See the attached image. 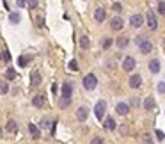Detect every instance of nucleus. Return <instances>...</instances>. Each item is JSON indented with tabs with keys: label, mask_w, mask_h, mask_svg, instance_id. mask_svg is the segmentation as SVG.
<instances>
[{
	"label": "nucleus",
	"mask_w": 165,
	"mask_h": 144,
	"mask_svg": "<svg viewBox=\"0 0 165 144\" xmlns=\"http://www.w3.org/2000/svg\"><path fill=\"white\" fill-rule=\"evenodd\" d=\"M137 44H138V48H140L142 53H151L153 52V43H151L149 39H146L144 36L137 37Z\"/></svg>",
	"instance_id": "obj_1"
},
{
	"label": "nucleus",
	"mask_w": 165,
	"mask_h": 144,
	"mask_svg": "<svg viewBox=\"0 0 165 144\" xmlns=\"http://www.w3.org/2000/svg\"><path fill=\"white\" fill-rule=\"evenodd\" d=\"M96 86H98V78L94 77L93 73H89V75L84 77V87H85L87 91H93Z\"/></svg>",
	"instance_id": "obj_2"
},
{
	"label": "nucleus",
	"mask_w": 165,
	"mask_h": 144,
	"mask_svg": "<svg viewBox=\"0 0 165 144\" xmlns=\"http://www.w3.org/2000/svg\"><path fill=\"white\" fill-rule=\"evenodd\" d=\"M105 110H107V101L100 100L96 103V107H94V114H96V117H98L100 121L103 119V116H105Z\"/></svg>",
	"instance_id": "obj_3"
},
{
	"label": "nucleus",
	"mask_w": 165,
	"mask_h": 144,
	"mask_svg": "<svg viewBox=\"0 0 165 144\" xmlns=\"http://www.w3.org/2000/svg\"><path fill=\"white\" fill-rule=\"evenodd\" d=\"M146 20H147V27H149L151 30H156L158 29V20H156V16H155V13H153V11H147Z\"/></svg>",
	"instance_id": "obj_4"
},
{
	"label": "nucleus",
	"mask_w": 165,
	"mask_h": 144,
	"mask_svg": "<svg viewBox=\"0 0 165 144\" xmlns=\"http://www.w3.org/2000/svg\"><path fill=\"white\" fill-rule=\"evenodd\" d=\"M87 117H89V108L82 105V107L76 110V119H78L80 123H85V121H87Z\"/></svg>",
	"instance_id": "obj_5"
},
{
	"label": "nucleus",
	"mask_w": 165,
	"mask_h": 144,
	"mask_svg": "<svg viewBox=\"0 0 165 144\" xmlns=\"http://www.w3.org/2000/svg\"><path fill=\"white\" fill-rule=\"evenodd\" d=\"M130 23H131V27L138 29V27H142L144 25V16L142 15H133L131 18H130Z\"/></svg>",
	"instance_id": "obj_6"
},
{
	"label": "nucleus",
	"mask_w": 165,
	"mask_h": 144,
	"mask_svg": "<svg viewBox=\"0 0 165 144\" xmlns=\"http://www.w3.org/2000/svg\"><path fill=\"white\" fill-rule=\"evenodd\" d=\"M135 59L133 57H126L124 59V61H122V70H124V71H131V70H133V68H135Z\"/></svg>",
	"instance_id": "obj_7"
},
{
	"label": "nucleus",
	"mask_w": 165,
	"mask_h": 144,
	"mask_svg": "<svg viewBox=\"0 0 165 144\" xmlns=\"http://www.w3.org/2000/svg\"><path fill=\"white\" fill-rule=\"evenodd\" d=\"M110 27H112V30H121L122 27H124V22H122V18H119V16L112 18V22H110Z\"/></svg>",
	"instance_id": "obj_8"
},
{
	"label": "nucleus",
	"mask_w": 165,
	"mask_h": 144,
	"mask_svg": "<svg viewBox=\"0 0 165 144\" xmlns=\"http://www.w3.org/2000/svg\"><path fill=\"white\" fill-rule=\"evenodd\" d=\"M140 86H142V77H140V75H133V77L130 78V87H131V89H138Z\"/></svg>",
	"instance_id": "obj_9"
},
{
	"label": "nucleus",
	"mask_w": 165,
	"mask_h": 144,
	"mask_svg": "<svg viewBox=\"0 0 165 144\" xmlns=\"http://www.w3.org/2000/svg\"><path fill=\"white\" fill-rule=\"evenodd\" d=\"M105 18H107L105 9H103V7H98V9H96V13H94V20H96L98 23H101V22H105Z\"/></svg>",
	"instance_id": "obj_10"
},
{
	"label": "nucleus",
	"mask_w": 165,
	"mask_h": 144,
	"mask_svg": "<svg viewBox=\"0 0 165 144\" xmlns=\"http://www.w3.org/2000/svg\"><path fill=\"white\" fill-rule=\"evenodd\" d=\"M155 107H156L155 98H153V96H147V98L144 100V108H146V110H155Z\"/></svg>",
	"instance_id": "obj_11"
},
{
	"label": "nucleus",
	"mask_w": 165,
	"mask_h": 144,
	"mask_svg": "<svg viewBox=\"0 0 165 144\" xmlns=\"http://www.w3.org/2000/svg\"><path fill=\"white\" fill-rule=\"evenodd\" d=\"M115 110H117V114L119 116H126L130 112V107H128V103H117Z\"/></svg>",
	"instance_id": "obj_12"
},
{
	"label": "nucleus",
	"mask_w": 165,
	"mask_h": 144,
	"mask_svg": "<svg viewBox=\"0 0 165 144\" xmlns=\"http://www.w3.org/2000/svg\"><path fill=\"white\" fill-rule=\"evenodd\" d=\"M105 130H108V132H112V130H115V126H117V123H115V119L114 117H107L105 119Z\"/></svg>",
	"instance_id": "obj_13"
},
{
	"label": "nucleus",
	"mask_w": 165,
	"mask_h": 144,
	"mask_svg": "<svg viewBox=\"0 0 165 144\" xmlns=\"http://www.w3.org/2000/svg\"><path fill=\"white\" fill-rule=\"evenodd\" d=\"M32 105L37 108H41L44 105V98H43V94H36L34 98H32Z\"/></svg>",
	"instance_id": "obj_14"
},
{
	"label": "nucleus",
	"mask_w": 165,
	"mask_h": 144,
	"mask_svg": "<svg viewBox=\"0 0 165 144\" xmlns=\"http://www.w3.org/2000/svg\"><path fill=\"white\" fill-rule=\"evenodd\" d=\"M29 130H30V135H32V139H39V137H41V132H39V128H37L36 125H34V123H30L29 125Z\"/></svg>",
	"instance_id": "obj_15"
},
{
	"label": "nucleus",
	"mask_w": 165,
	"mask_h": 144,
	"mask_svg": "<svg viewBox=\"0 0 165 144\" xmlns=\"http://www.w3.org/2000/svg\"><path fill=\"white\" fill-rule=\"evenodd\" d=\"M71 93H73V86L69 84V82H66L64 86H62V96H66V98H71Z\"/></svg>",
	"instance_id": "obj_16"
},
{
	"label": "nucleus",
	"mask_w": 165,
	"mask_h": 144,
	"mask_svg": "<svg viewBox=\"0 0 165 144\" xmlns=\"http://www.w3.org/2000/svg\"><path fill=\"white\" fill-rule=\"evenodd\" d=\"M30 84H32V87H37L39 84H41V75H39V71H34L32 73V77H30Z\"/></svg>",
	"instance_id": "obj_17"
},
{
	"label": "nucleus",
	"mask_w": 165,
	"mask_h": 144,
	"mask_svg": "<svg viewBox=\"0 0 165 144\" xmlns=\"http://www.w3.org/2000/svg\"><path fill=\"white\" fill-rule=\"evenodd\" d=\"M149 71L151 73H158V71H160V61H158V59H153V61L149 62Z\"/></svg>",
	"instance_id": "obj_18"
},
{
	"label": "nucleus",
	"mask_w": 165,
	"mask_h": 144,
	"mask_svg": "<svg viewBox=\"0 0 165 144\" xmlns=\"http://www.w3.org/2000/svg\"><path fill=\"white\" fill-rule=\"evenodd\" d=\"M80 48H84V50H89V46H91V41H89V37L87 36H80Z\"/></svg>",
	"instance_id": "obj_19"
},
{
	"label": "nucleus",
	"mask_w": 165,
	"mask_h": 144,
	"mask_svg": "<svg viewBox=\"0 0 165 144\" xmlns=\"http://www.w3.org/2000/svg\"><path fill=\"white\" fill-rule=\"evenodd\" d=\"M128 43H130V39H128L126 36L117 37V41H115V44H117L119 48H126V46H128Z\"/></svg>",
	"instance_id": "obj_20"
},
{
	"label": "nucleus",
	"mask_w": 165,
	"mask_h": 144,
	"mask_svg": "<svg viewBox=\"0 0 165 144\" xmlns=\"http://www.w3.org/2000/svg\"><path fill=\"white\" fill-rule=\"evenodd\" d=\"M30 61H32V57H30V55H20V59H18V64L22 66V68H25V66L30 62Z\"/></svg>",
	"instance_id": "obj_21"
},
{
	"label": "nucleus",
	"mask_w": 165,
	"mask_h": 144,
	"mask_svg": "<svg viewBox=\"0 0 165 144\" xmlns=\"http://www.w3.org/2000/svg\"><path fill=\"white\" fill-rule=\"evenodd\" d=\"M6 130L7 132H11V133H14L16 130H18V125H16L14 119H11V121H7V125H6Z\"/></svg>",
	"instance_id": "obj_22"
},
{
	"label": "nucleus",
	"mask_w": 165,
	"mask_h": 144,
	"mask_svg": "<svg viewBox=\"0 0 165 144\" xmlns=\"http://www.w3.org/2000/svg\"><path fill=\"white\" fill-rule=\"evenodd\" d=\"M69 105H71V98L62 96V98H60V101H59V107H60V108H68Z\"/></svg>",
	"instance_id": "obj_23"
},
{
	"label": "nucleus",
	"mask_w": 165,
	"mask_h": 144,
	"mask_svg": "<svg viewBox=\"0 0 165 144\" xmlns=\"http://www.w3.org/2000/svg\"><path fill=\"white\" fill-rule=\"evenodd\" d=\"M20 20H22L20 13H11V15H9V22L11 23H20Z\"/></svg>",
	"instance_id": "obj_24"
},
{
	"label": "nucleus",
	"mask_w": 165,
	"mask_h": 144,
	"mask_svg": "<svg viewBox=\"0 0 165 144\" xmlns=\"http://www.w3.org/2000/svg\"><path fill=\"white\" fill-rule=\"evenodd\" d=\"M0 61H2V62H9V61H11V53H9L7 50L0 52Z\"/></svg>",
	"instance_id": "obj_25"
},
{
	"label": "nucleus",
	"mask_w": 165,
	"mask_h": 144,
	"mask_svg": "<svg viewBox=\"0 0 165 144\" xmlns=\"http://www.w3.org/2000/svg\"><path fill=\"white\" fill-rule=\"evenodd\" d=\"M0 93H2V94H7L9 93V86H7V82H4V80L0 82Z\"/></svg>",
	"instance_id": "obj_26"
},
{
	"label": "nucleus",
	"mask_w": 165,
	"mask_h": 144,
	"mask_svg": "<svg viewBox=\"0 0 165 144\" xmlns=\"http://www.w3.org/2000/svg\"><path fill=\"white\" fill-rule=\"evenodd\" d=\"M6 77H7L9 80L16 78V71H14V70H13V68H9V70H6Z\"/></svg>",
	"instance_id": "obj_27"
},
{
	"label": "nucleus",
	"mask_w": 165,
	"mask_h": 144,
	"mask_svg": "<svg viewBox=\"0 0 165 144\" xmlns=\"http://www.w3.org/2000/svg\"><path fill=\"white\" fill-rule=\"evenodd\" d=\"M158 13H160V15H165V0H160V2H158Z\"/></svg>",
	"instance_id": "obj_28"
},
{
	"label": "nucleus",
	"mask_w": 165,
	"mask_h": 144,
	"mask_svg": "<svg viewBox=\"0 0 165 144\" xmlns=\"http://www.w3.org/2000/svg\"><path fill=\"white\" fill-rule=\"evenodd\" d=\"M69 70H71V71H78V64H76V61H75V59L69 61Z\"/></svg>",
	"instance_id": "obj_29"
},
{
	"label": "nucleus",
	"mask_w": 165,
	"mask_h": 144,
	"mask_svg": "<svg viewBox=\"0 0 165 144\" xmlns=\"http://www.w3.org/2000/svg\"><path fill=\"white\" fill-rule=\"evenodd\" d=\"M27 7H29V9H36L37 7V0H27Z\"/></svg>",
	"instance_id": "obj_30"
},
{
	"label": "nucleus",
	"mask_w": 165,
	"mask_h": 144,
	"mask_svg": "<svg viewBox=\"0 0 165 144\" xmlns=\"http://www.w3.org/2000/svg\"><path fill=\"white\" fill-rule=\"evenodd\" d=\"M103 48H110V44H112V39H110V37H107V39H103Z\"/></svg>",
	"instance_id": "obj_31"
},
{
	"label": "nucleus",
	"mask_w": 165,
	"mask_h": 144,
	"mask_svg": "<svg viewBox=\"0 0 165 144\" xmlns=\"http://www.w3.org/2000/svg\"><path fill=\"white\" fill-rule=\"evenodd\" d=\"M158 93L165 94V82H160V84H158Z\"/></svg>",
	"instance_id": "obj_32"
},
{
	"label": "nucleus",
	"mask_w": 165,
	"mask_h": 144,
	"mask_svg": "<svg viewBox=\"0 0 165 144\" xmlns=\"http://www.w3.org/2000/svg\"><path fill=\"white\" fill-rule=\"evenodd\" d=\"M156 137H158V141H163V139H165V133L162 132V130H156Z\"/></svg>",
	"instance_id": "obj_33"
},
{
	"label": "nucleus",
	"mask_w": 165,
	"mask_h": 144,
	"mask_svg": "<svg viewBox=\"0 0 165 144\" xmlns=\"http://www.w3.org/2000/svg\"><path fill=\"white\" fill-rule=\"evenodd\" d=\"M112 9H114L115 13H121V11H122V6H121V4H114V6H112Z\"/></svg>",
	"instance_id": "obj_34"
},
{
	"label": "nucleus",
	"mask_w": 165,
	"mask_h": 144,
	"mask_svg": "<svg viewBox=\"0 0 165 144\" xmlns=\"http://www.w3.org/2000/svg\"><path fill=\"white\" fill-rule=\"evenodd\" d=\"M25 4H27V0H16V6L18 7H25Z\"/></svg>",
	"instance_id": "obj_35"
},
{
	"label": "nucleus",
	"mask_w": 165,
	"mask_h": 144,
	"mask_svg": "<svg viewBox=\"0 0 165 144\" xmlns=\"http://www.w3.org/2000/svg\"><path fill=\"white\" fill-rule=\"evenodd\" d=\"M91 142H93V144H101V142H103V139H101V137H94Z\"/></svg>",
	"instance_id": "obj_36"
},
{
	"label": "nucleus",
	"mask_w": 165,
	"mask_h": 144,
	"mask_svg": "<svg viewBox=\"0 0 165 144\" xmlns=\"http://www.w3.org/2000/svg\"><path fill=\"white\" fill-rule=\"evenodd\" d=\"M142 141H144V142H151V137H149V135H144Z\"/></svg>",
	"instance_id": "obj_37"
},
{
	"label": "nucleus",
	"mask_w": 165,
	"mask_h": 144,
	"mask_svg": "<svg viewBox=\"0 0 165 144\" xmlns=\"http://www.w3.org/2000/svg\"><path fill=\"white\" fill-rule=\"evenodd\" d=\"M163 46H165V39H163Z\"/></svg>",
	"instance_id": "obj_38"
},
{
	"label": "nucleus",
	"mask_w": 165,
	"mask_h": 144,
	"mask_svg": "<svg viewBox=\"0 0 165 144\" xmlns=\"http://www.w3.org/2000/svg\"><path fill=\"white\" fill-rule=\"evenodd\" d=\"M0 135H2V132H0Z\"/></svg>",
	"instance_id": "obj_39"
}]
</instances>
